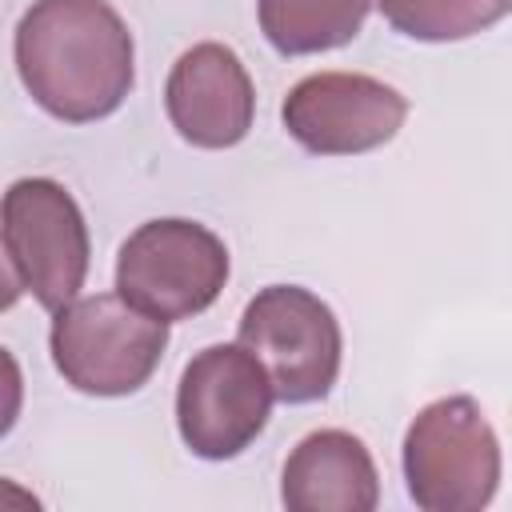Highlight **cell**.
<instances>
[{
  "instance_id": "cell-1",
  "label": "cell",
  "mask_w": 512,
  "mask_h": 512,
  "mask_svg": "<svg viewBox=\"0 0 512 512\" xmlns=\"http://www.w3.org/2000/svg\"><path fill=\"white\" fill-rule=\"evenodd\" d=\"M24 92L64 124L112 116L136 80V44L108 0H32L12 40Z\"/></svg>"
},
{
  "instance_id": "cell-2",
  "label": "cell",
  "mask_w": 512,
  "mask_h": 512,
  "mask_svg": "<svg viewBox=\"0 0 512 512\" xmlns=\"http://www.w3.org/2000/svg\"><path fill=\"white\" fill-rule=\"evenodd\" d=\"M52 364L84 396H132L164 360L168 324L128 304L120 292L76 296L52 312Z\"/></svg>"
},
{
  "instance_id": "cell-3",
  "label": "cell",
  "mask_w": 512,
  "mask_h": 512,
  "mask_svg": "<svg viewBox=\"0 0 512 512\" xmlns=\"http://www.w3.org/2000/svg\"><path fill=\"white\" fill-rule=\"evenodd\" d=\"M408 496L424 512H480L500 488V436L472 396L424 404L404 432Z\"/></svg>"
},
{
  "instance_id": "cell-4",
  "label": "cell",
  "mask_w": 512,
  "mask_h": 512,
  "mask_svg": "<svg viewBox=\"0 0 512 512\" xmlns=\"http://www.w3.org/2000/svg\"><path fill=\"white\" fill-rule=\"evenodd\" d=\"M228 272V248L212 228L184 216H160L120 244L116 292L140 312L176 324L212 308Z\"/></svg>"
},
{
  "instance_id": "cell-5",
  "label": "cell",
  "mask_w": 512,
  "mask_h": 512,
  "mask_svg": "<svg viewBox=\"0 0 512 512\" xmlns=\"http://www.w3.org/2000/svg\"><path fill=\"white\" fill-rule=\"evenodd\" d=\"M236 340L264 364L272 392L284 404H316L340 376V320L300 284L260 288L240 316Z\"/></svg>"
},
{
  "instance_id": "cell-6",
  "label": "cell",
  "mask_w": 512,
  "mask_h": 512,
  "mask_svg": "<svg viewBox=\"0 0 512 512\" xmlns=\"http://www.w3.org/2000/svg\"><path fill=\"white\" fill-rule=\"evenodd\" d=\"M0 236L24 292L40 308L60 312L84 288L92 264V240L76 196L48 176H24L8 184L0 200Z\"/></svg>"
},
{
  "instance_id": "cell-7",
  "label": "cell",
  "mask_w": 512,
  "mask_h": 512,
  "mask_svg": "<svg viewBox=\"0 0 512 512\" xmlns=\"http://www.w3.org/2000/svg\"><path fill=\"white\" fill-rule=\"evenodd\" d=\"M272 404V380L240 340L208 344L180 372L176 428L192 456L236 460L268 428Z\"/></svg>"
},
{
  "instance_id": "cell-8",
  "label": "cell",
  "mask_w": 512,
  "mask_h": 512,
  "mask_svg": "<svg viewBox=\"0 0 512 512\" xmlns=\"http://www.w3.org/2000/svg\"><path fill=\"white\" fill-rule=\"evenodd\" d=\"M280 120L312 156H360L404 128L408 96L364 72H312L288 88Z\"/></svg>"
},
{
  "instance_id": "cell-9",
  "label": "cell",
  "mask_w": 512,
  "mask_h": 512,
  "mask_svg": "<svg viewBox=\"0 0 512 512\" xmlns=\"http://www.w3.org/2000/svg\"><path fill=\"white\" fill-rule=\"evenodd\" d=\"M164 112L180 140L220 152L248 136L256 120V88L228 44L204 40L172 64L164 84Z\"/></svg>"
},
{
  "instance_id": "cell-10",
  "label": "cell",
  "mask_w": 512,
  "mask_h": 512,
  "mask_svg": "<svg viewBox=\"0 0 512 512\" xmlns=\"http://www.w3.org/2000/svg\"><path fill=\"white\" fill-rule=\"evenodd\" d=\"M280 500L288 512H372L380 504L376 460L344 428L308 432L284 460Z\"/></svg>"
},
{
  "instance_id": "cell-11",
  "label": "cell",
  "mask_w": 512,
  "mask_h": 512,
  "mask_svg": "<svg viewBox=\"0 0 512 512\" xmlns=\"http://www.w3.org/2000/svg\"><path fill=\"white\" fill-rule=\"evenodd\" d=\"M372 4L376 0H256V16L280 56H316L356 40Z\"/></svg>"
},
{
  "instance_id": "cell-12",
  "label": "cell",
  "mask_w": 512,
  "mask_h": 512,
  "mask_svg": "<svg viewBox=\"0 0 512 512\" xmlns=\"http://www.w3.org/2000/svg\"><path fill=\"white\" fill-rule=\"evenodd\" d=\"M384 20L424 44H452L488 32L508 16V0H376Z\"/></svg>"
},
{
  "instance_id": "cell-13",
  "label": "cell",
  "mask_w": 512,
  "mask_h": 512,
  "mask_svg": "<svg viewBox=\"0 0 512 512\" xmlns=\"http://www.w3.org/2000/svg\"><path fill=\"white\" fill-rule=\"evenodd\" d=\"M20 408H24V372L20 360L0 344V440L16 428Z\"/></svg>"
},
{
  "instance_id": "cell-14",
  "label": "cell",
  "mask_w": 512,
  "mask_h": 512,
  "mask_svg": "<svg viewBox=\"0 0 512 512\" xmlns=\"http://www.w3.org/2000/svg\"><path fill=\"white\" fill-rule=\"evenodd\" d=\"M20 296H24V284H20L16 268H12V256H8L4 236H0V312H8V308L20 300Z\"/></svg>"
},
{
  "instance_id": "cell-15",
  "label": "cell",
  "mask_w": 512,
  "mask_h": 512,
  "mask_svg": "<svg viewBox=\"0 0 512 512\" xmlns=\"http://www.w3.org/2000/svg\"><path fill=\"white\" fill-rule=\"evenodd\" d=\"M8 504H24V508H36L40 500H36L28 488H20V484H12V480H4V476H0V508H8Z\"/></svg>"
}]
</instances>
